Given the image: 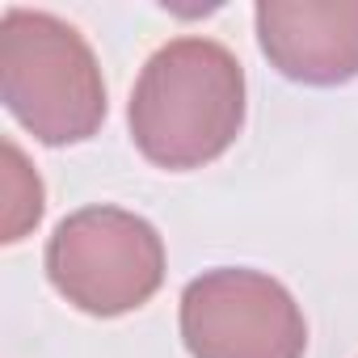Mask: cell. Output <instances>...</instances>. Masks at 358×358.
I'll return each instance as SVG.
<instances>
[{"label":"cell","instance_id":"obj_4","mask_svg":"<svg viewBox=\"0 0 358 358\" xmlns=\"http://www.w3.org/2000/svg\"><path fill=\"white\" fill-rule=\"evenodd\" d=\"M182 341L190 358H303L308 320L278 278L220 266L182 291Z\"/></svg>","mask_w":358,"mask_h":358},{"label":"cell","instance_id":"obj_6","mask_svg":"<svg viewBox=\"0 0 358 358\" xmlns=\"http://www.w3.org/2000/svg\"><path fill=\"white\" fill-rule=\"evenodd\" d=\"M0 152H5V228H0V241L13 245L43 220V182L13 139H5Z\"/></svg>","mask_w":358,"mask_h":358},{"label":"cell","instance_id":"obj_2","mask_svg":"<svg viewBox=\"0 0 358 358\" xmlns=\"http://www.w3.org/2000/svg\"><path fill=\"white\" fill-rule=\"evenodd\" d=\"M0 101L38 143L64 148L93 139L106 122V80L93 47L55 13L5 9Z\"/></svg>","mask_w":358,"mask_h":358},{"label":"cell","instance_id":"obj_5","mask_svg":"<svg viewBox=\"0 0 358 358\" xmlns=\"http://www.w3.org/2000/svg\"><path fill=\"white\" fill-rule=\"evenodd\" d=\"M262 55L299 85H345L358 76V0H262Z\"/></svg>","mask_w":358,"mask_h":358},{"label":"cell","instance_id":"obj_3","mask_svg":"<svg viewBox=\"0 0 358 358\" xmlns=\"http://www.w3.org/2000/svg\"><path fill=\"white\" fill-rule=\"evenodd\" d=\"M47 278L89 316H122L160 291L164 241L135 211L85 207L55 224L47 241Z\"/></svg>","mask_w":358,"mask_h":358},{"label":"cell","instance_id":"obj_1","mask_svg":"<svg viewBox=\"0 0 358 358\" xmlns=\"http://www.w3.org/2000/svg\"><path fill=\"white\" fill-rule=\"evenodd\" d=\"M135 148L160 169H203L245 127V68L203 34L173 38L143 64L127 106Z\"/></svg>","mask_w":358,"mask_h":358}]
</instances>
